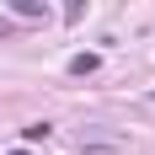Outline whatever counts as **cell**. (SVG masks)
Returning <instances> with one entry per match:
<instances>
[{"instance_id": "5b68a950", "label": "cell", "mask_w": 155, "mask_h": 155, "mask_svg": "<svg viewBox=\"0 0 155 155\" xmlns=\"http://www.w3.org/2000/svg\"><path fill=\"white\" fill-rule=\"evenodd\" d=\"M16 155H27V150H16Z\"/></svg>"}, {"instance_id": "7a4b0ae2", "label": "cell", "mask_w": 155, "mask_h": 155, "mask_svg": "<svg viewBox=\"0 0 155 155\" xmlns=\"http://www.w3.org/2000/svg\"><path fill=\"white\" fill-rule=\"evenodd\" d=\"M96 54H75V59H70V75H96Z\"/></svg>"}, {"instance_id": "3957f363", "label": "cell", "mask_w": 155, "mask_h": 155, "mask_svg": "<svg viewBox=\"0 0 155 155\" xmlns=\"http://www.w3.org/2000/svg\"><path fill=\"white\" fill-rule=\"evenodd\" d=\"M80 155H118V144H102V139H91V144H86Z\"/></svg>"}, {"instance_id": "277c9868", "label": "cell", "mask_w": 155, "mask_h": 155, "mask_svg": "<svg viewBox=\"0 0 155 155\" xmlns=\"http://www.w3.org/2000/svg\"><path fill=\"white\" fill-rule=\"evenodd\" d=\"M0 38H11V21H0Z\"/></svg>"}, {"instance_id": "6da1fadb", "label": "cell", "mask_w": 155, "mask_h": 155, "mask_svg": "<svg viewBox=\"0 0 155 155\" xmlns=\"http://www.w3.org/2000/svg\"><path fill=\"white\" fill-rule=\"evenodd\" d=\"M11 16H21V21H43V5H38V0H11Z\"/></svg>"}]
</instances>
